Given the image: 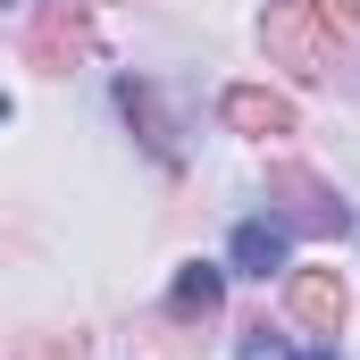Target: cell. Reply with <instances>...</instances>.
Returning <instances> with one entry per match:
<instances>
[{"mask_svg": "<svg viewBox=\"0 0 360 360\" xmlns=\"http://www.w3.org/2000/svg\"><path fill=\"white\" fill-rule=\"evenodd\" d=\"M117 101H126V117H143V134H151V151H160V160H176V134L160 126V109H151V92H143V84H117Z\"/></svg>", "mask_w": 360, "mask_h": 360, "instance_id": "cell-9", "label": "cell"}, {"mask_svg": "<svg viewBox=\"0 0 360 360\" xmlns=\"http://www.w3.org/2000/svg\"><path fill=\"white\" fill-rule=\"evenodd\" d=\"M243 335H252V344H243V360H285V352L269 344V327H243Z\"/></svg>", "mask_w": 360, "mask_h": 360, "instance_id": "cell-11", "label": "cell"}, {"mask_svg": "<svg viewBox=\"0 0 360 360\" xmlns=\"http://www.w3.org/2000/svg\"><path fill=\"white\" fill-rule=\"evenodd\" d=\"M276 260H285V218H243V226H235V269L269 276Z\"/></svg>", "mask_w": 360, "mask_h": 360, "instance_id": "cell-6", "label": "cell"}, {"mask_svg": "<svg viewBox=\"0 0 360 360\" xmlns=\"http://www.w3.org/2000/svg\"><path fill=\"white\" fill-rule=\"evenodd\" d=\"M302 8L327 42H360V0H302Z\"/></svg>", "mask_w": 360, "mask_h": 360, "instance_id": "cell-8", "label": "cell"}, {"mask_svg": "<svg viewBox=\"0 0 360 360\" xmlns=\"http://www.w3.org/2000/svg\"><path fill=\"white\" fill-rule=\"evenodd\" d=\"M0 117H8V101H0Z\"/></svg>", "mask_w": 360, "mask_h": 360, "instance_id": "cell-13", "label": "cell"}, {"mask_svg": "<svg viewBox=\"0 0 360 360\" xmlns=\"http://www.w3.org/2000/svg\"><path fill=\"white\" fill-rule=\"evenodd\" d=\"M269 201H285V226H302V235H344L352 226V210L335 201V184H319L310 168H269Z\"/></svg>", "mask_w": 360, "mask_h": 360, "instance_id": "cell-2", "label": "cell"}, {"mask_svg": "<svg viewBox=\"0 0 360 360\" xmlns=\"http://www.w3.org/2000/svg\"><path fill=\"white\" fill-rule=\"evenodd\" d=\"M92 8H109V0H92Z\"/></svg>", "mask_w": 360, "mask_h": 360, "instance_id": "cell-14", "label": "cell"}, {"mask_svg": "<svg viewBox=\"0 0 360 360\" xmlns=\"http://www.w3.org/2000/svg\"><path fill=\"white\" fill-rule=\"evenodd\" d=\"M285 310H293L302 327L335 335V327L352 319V293H344V276H335V269H293V285H285Z\"/></svg>", "mask_w": 360, "mask_h": 360, "instance_id": "cell-4", "label": "cell"}, {"mask_svg": "<svg viewBox=\"0 0 360 360\" xmlns=\"http://www.w3.org/2000/svg\"><path fill=\"white\" fill-rule=\"evenodd\" d=\"M310 360H335V352H310Z\"/></svg>", "mask_w": 360, "mask_h": 360, "instance_id": "cell-12", "label": "cell"}, {"mask_svg": "<svg viewBox=\"0 0 360 360\" xmlns=\"http://www.w3.org/2000/svg\"><path fill=\"white\" fill-rule=\"evenodd\" d=\"M218 109H226V126H235V134H260V143H269V134H293V101H285V92L235 84Z\"/></svg>", "mask_w": 360, "mask_h": 360, "instance_id": "cell-5", "label": "cell"}, {"mask_svg": "<svg viewBox=\"0 0 360 360\" xmlns=\"http://www.w3.org/2000/svg\"><path fill=\"white\" fill-rule=\"evenodd\" d=\"M218 302H226V276L210 269V260H193V269L176 276V319H210Z\"/></svg>", "mask_w": 360, "mask_h": 360, "instance_id": "cell-7", "label": "cell"}, {"mask_svg": "<svg viewBox=\"0 0 360 360\" xmlns=\"http://www.w3.org/2000/svg\"><path fill=\"white\" fill-rule=\"evenodd\" d=\"M260 42H269V51L285 59V68H293V76H302V84L335 76V42L310 25V8H302V0H276L269 17H260Z\"/></svg>", "mask_w": 360, "mask_h": 360, "instance_id": "cell-1", "label": "cell"}, {"mask_svg": "<svg viewBox=\"0 0 360 360\" xmlns=\"http://www.w3.org/2000/svg\"><path fill=\"white\" fill-rule=\"evenodd\" d=\"M25 59L42 68V76H68V68H84L92 59V25L76 0H51L42 17H34V34H25Z\"/></svg>", "mask_w": 360, "mask_h": 360, "instance_id": "cell-3", "label": "cell"}, {"mask_svg": "<svg viewBox=\"0 0 360 360\" xmlns=\"http://www.w3.org/2000/svg\"><path fill=\"white\" fill-rule=\"evenodd\" d=\"M25 360H84V344H59V335H42V344H34Z\"/></svg>", "mask_w": 360, "mask_h": 360, "instance_id": "cell-10", "label": "cell"}]
</instances>
